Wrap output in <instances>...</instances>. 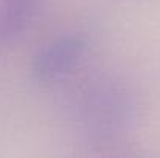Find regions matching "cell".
<instances>
[{
  "label": "cell",
  "instance_id": "obj_3",
  "mask_svg": "<svg viewBox=\"0 0 160 158\" xmlns=\"http://www.w3.org/2000/svg\"><path fill=\"white\" fill-rule=\"evenodd\" d=\"M45 0H0V48L17 42L38 19Z\"/></svg>",
  "mask_w": 160,
  "mask_h": 158
},
{
  "label": "cell",
  "instance_id": "obj_2",
  "mask_svg": "<svg viewBox=\"0 0 160 158\" xmlns=\"http://www.w3.org/2000/svg\"><path fill=\"white\" fill-rule=\"evenodd\" d=\"M89 48V36L82 31L61 33L45 41L31 57V79L45 87L62 82L81 67Z\"/></svg>",
  "mask_w": 160,
  "mask_h": 158
},
{
  "label": "cell",
  "instance_id": "obj_1",
  "mask_svg": "<svg viewBox=\"0 0 160 158\" xmlns=\"http://www.w3.org/2000/svg\"><path fill=\"white\" fill-rule=\"evenodd\" d=\"M142 103L123 78L98 74L79 84L67 103V121L73 135L93 149L123 144L138 127Z\"/></svg>",
  "mask_w": 160,
  "mask_h": 158
}]
</instances>
